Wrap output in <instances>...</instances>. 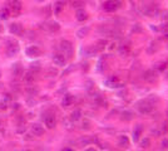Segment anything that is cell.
Instances as JSON below:
<instances>
[{
    "mask_svg": "<svg viewBox=\"0 0 168 151\" xmlns=\"http://www.w3.org/2000/svg\"><path fill=\"white\" fill-rule=\"evenodd\" d=\"M80 117H82V111H80V110H74V111L70 113V118H72L73 121H78V120H80Z\"/></svg>",
    "mask_w": 168,
    "mask_h": 151,
    "instance_id": "cell-22",
    "label": "cell"
},
{
    "mask_svg": "<svg viewBox=\"0 0 168 151\" xmlns=\"http://www.w3.org/2000/svg\"><path fill=\"white\" fill-rule=\"evenodd\" d=\"M83 5V3L80 2V0H75V2L73 3V7H75V8H79V7H82Z\"/></svg>",
    "mask_w": 168,
    "mask_h": 151,
    "instance_id": "cell-32",
    "label": "cell"
},
{
    "mask_svg": "<svg viewBox=\"0 0 168 151\" xmlns=\"http://www.w3.org/2000/svg\"><path fill=\"white\" fill-rule=\"evenodd\" d=\"M2 87H3V84H2V83H0V88H2Z\"/></svg>",
    "mask_w": 168,
    "mask_h": 151,
    "instance_id": "cell-38",
    "label": "cell"
},
{
    "mask_svg": "<svg viewBox=\"0 0 168 151\" xmlns=\"http://www.w3.org/2000/svg\"><path fill=\"white\" fill-rule=\"evenodd\" d=\"M136 107L142 115H147V113H151L153 111V105L149 103L148 101H139V102H137Z\"/></svg>",
    "mask_w": 168,
    "mask_h": 151,
    "instance_id": "cell-2",
    "label": "cell"
},
{
    "mask_svg": "<svg viewBox=\"0 0 168 151\" xmlns=\"http://www.w3.org/2000/svg\"><path fill=\"white\" fill-rule=\"evenodd\" d=\"M88 32H89V29H88V28H82V29L78 30L77 35H78L79 38H83V37H85V35L88 34Z\"/></svg>",
    "mask_w": 168,
    "mask_h": 151,
    "instance_id": "cell-25",
    "label": "cell"
},
{
    "mask_svg": "<svg viewBox=\"0 0 168 151\" xmlns=\"http://www.w3.org/2000/svg\"><path fill=\"white\" fill-rule=\"evenodd\" d=\"M163 19H166V20H168V12H166V13H163Z\"/></svg>",
    "mask_w": 168,
    "mask_h": 151,
    "instance_id": "cell-34",
    "label": "cell"
},
{
    "mask_svg": "<svg viewBox=\"0 0 168 151\" xmlns=\"http://www.w3.org/2000/svg\"><path fill=\"white\" fill-rule=\"evenodd\" d=\"M61 151H74L73 149H70V147H65V149H63Z\"/></svg>",
    "mask_w": 168,
    "mask_h": 151,
    "instance_id": "cell-35",
    "label": "cell"
},
{
    "mask_svg": "<svg viewBox=\"0 0 168 151\" xmlns=\"http://www.w3.org/2000/svg\"><path fill=\"white\" fill-rule=\"evenodd\" d=\"M39 71H40V64H39V63H31V64H30V72L37 73V72H39Z\"/></svg>",
    "mask_w": 168,
    "mask_h": 151,
    "instance_id": "cell-26",
    "label": "cell"
},
{
    "mask_svg": "<svg viewBox=\"0 0 168 151\" xmlns=\"http://www.w3.org/2000/svg\"><path fill=\"white\" fill-rule=\"evenodd\" d=\"M134 118V113L132 112V111H123L122 112V120H124V121H130V120H133Z\"/></svg>",
    "mask_w": 168,
    "mask_h": 151,
    "instance_id": "cell-19",
    "label": "cell"
},
{
    "mask_svg": "<svg viewBox=\"0 0 168 151\" xmlns=\"http://www.w3.org/2000/svg\"><path fill=\"white\" fill-rule=\"evenodd\" d=\"M0 76H2V73H0Z\"/></svg>",
    "mask_w": 168,
    "mask_h": 151,
    "instance_id": "cell-43",
    "label": "cell"
},
{
    "mask_svg": "<svg viewBox=\"0 0 168 151\" xmlns=\"http://www.w3.org/2000/svg\"><path fill=\"white\" fill-rule=\"evenodd\" d=\"M0 126H2V122H0Z\"/></svg>",
    "mask_w": 168,
    "mask_h": 151,
    "instance_id": "cell-40",
    "label": "cell"
},
{
    "mask_svg": "<svg viewBox=\"0 0 168 151\" xmlns=\"http://www.w3.org/2000/svg\"><path fill=\"white\" fill-rule=\"evenodd\" d=\"M129 52H130V48H129L128 45H120V47H119V54H120V55L127 57V55L129 54Z\"/></svg>",
    "mask_w": 168,
    "mask_h": 151,
    "instance_id": "cell-21",
    "label": "cell"
},
{
    "mask_svg": "<svg viewBox=\"0 0 168 151\" xmlns=\"http://www.w3.org/2000/svg\"><path fill=\"white\" fill-rule=\"evenodd\" d=\"M2 30H3V26H2V25H0V32H2Z\"/></svg>",
    "mask_w": 168,
    "mask_h": 151,
    "instance_id": "cell-37",
    "label": "cell"
},
{
    "mask_svg": "<svg viewBox=\"0 0 168 151\" xmlns=\"http://www.w3.org/2000/svg\"><path fill=\"white\" fill-rule=\"evenodd\" d=\"M63 8H64V2L59 0V2L54 5V13H55V14H59V13L63 10Z\"/></svg>",
    "mask_w": 168,
    "mask_h": 151,
    "instance_id": "cell-23",
    "label": "cell"
},
{
    "mask_svg": "<svg viewBox=\"0 0 168 151\" xmlns=\"http://www.w3.org/2000/svg\"><path fill=\"white\" fill-rule=\"evenodd\" d=\"M166 66H167V63H166V62H161V63L156 64V66H154V68H156L157 71L162 72V71H164V69H166Z\"/></svg>",
    "mask_w": 168,
    "mask_h": 151,
    "instance_id": "cell-27",
    "label": "cell"
},
{
    "mask_svg": "<svg viewBox=\"0 0 168 151\" xmlns=\"http://www.w3.org/2000/svg\"><path fill=\"white\" fill-rule=\"evenodd\" d=\"M18 52H19L18 43L16 42H10V44H8V47H7V54L9 57H14V55L18 54Z\"/></svg>",
    "mask_w": 168,
    "mask_h": 151,
    "instance_id": "cell-5",
    "label": "cell"
},
{
    "mask_svg": "<svg viewBox=\"0 0 168 151\" xmlns=\"http://www.w3.org/2000/svg\"><path fill=\"white\" fill-rule=\"evenodd\" d=\"M162 30H163V35H164L166 38H168V23H167V24H163Z\"/></svg>",
    "mask_w": 168,
    "mask_h": 151,
    "instance_id": "cell-30",
    "label": "cell"
},
{
    "mask_svg": "<svg viewBox=\"0 0 168 151\" xmlns=\"http://www.w3.org/2000/svg\"><path fill=\"white\" fill-rule=\"evenodd\" d=\"M53 62L55 66H59V67H64L65 63H66V58L63 53H55L53 55Z\"/></svg>",
    "mask_w": 168,
    "mask_h": 151,
    "instance_id": "cell-4",
    "label": "cell"
},
{
    "mask_svg": "<svg viewBox=\"0 0 168 151\" xmlns=\"http://www.w3.org/2000/svg\"><path fill=\"white\" fill-rule=\"evenodd\" d=\"M26 93H28V95H30V96H35V95L38 93V91L30 86V87H28V88H26Z\"/></svg>",
    "mask_w": 168,
    "mask_h": 151,
    "instance_id": "cell-28",
    "label": "cell"
},
{
    "mask_svg": "<svg viewBox=\"0 0 168 151\" xmlns=\"http://www.w3.org/2000/svg\"><path fill=\"white\" fill-rule=\"evenodd\" d=\"M167 78H168V71H167Z\"/></svg>",
    "mask_w": 168,
    "mask_h": 151,
    "instance_id": "cell-39",
    "label": "cell"
},
{
    "mask_svg": "<svg viewBox=\"0 0 168 151\" xmlns=\"http://www.w3.org/2000/svg\"><path fill=\"white\" fill-rule=\"evenodd\" d=\"M25 53L28 57H39L40 55V49L35 45H30L25 49Z\"/></svg>",
    "mask_w": 168,
    "mask_h": 151,
    "instance_id": "cell-9",
    "label": "cell"
},
{
    "mask_svg": "<svg viewBox=\"0 0 168 151\" xmlns=\"http://www.w3.org/2000/svg\"><path fill=\"white\" fill-rule=\"evenodd\" d=\"M142 132H143V127L142 125H137L133 130V140L134 141H139L141 136H142Z\"/></svg>",
    "mask_w": 168,
    "mask_h": 151,
    "instance_id": "cell-12",
    "label": "cell"
},
{
    "mask_svg": "<svg viewBox=\"0 0 168 151\" xmlns=\"http://www.w3.org/2000/svg\"><path fill=\"white\" fill-rule=\"evenodd\" d=\"M30 129H31V132L34 134L35 136H42V135H44V132H45L44 127H43L40 124H31V125H30Z\"/></svg>",
    "mask_w": 168,
    "mask_h": 151,
    "instance_id": "cell-8",
    "label": "cell"
},
{
    "mask_svg": "<svg viewBox=\"0 0 168 151\" xmlns=\"http://www.w3.org/2000/svg\"><path fill=\"white\" fill-rule=\"evenodd\" d=\"M122 7V0H107V2L103 4V9L108 13L116 12Z\"/></svg>",
    "mask_w": 168,
    "mask_h": 151,
    "instance_id": "cell-1",
    "label": "cell"
},
{
    "mask_svg": "<svg viewBox=\"0 0 168 151\" xmlns=\"http://www.w3.org/2000/svg\"><path fill=\"white\" fill-rule=\"evenodd\" d=\"M35 73H33V72H28L25 76H24V81H25V83H28V84H31L33 82L35 81V76H34Z\"/></svg>",
    "mask_w": 168,
    "mask_h": 151,
    "instance_id": "cell-18",
    "label": "cell"
},
{
    "mask_svg": "<svg viewBox=\"0 0 168 151\" xmlns=\"http://www.w3.org/2000/svg\"><path fill=\"white\" fill-rule=\"evenodd\" d=\"M129 145V140H128V137L127 136H120L119 137V146H122V147H127Z\"/></svg>",
    "mask_w": 168,
    "mask_h": 151,
    "instance_id": "cell-24",
    "label": "cell"
},
{
    "mask_svg": "<svg viewBox=\"0 0 168 151\" xmlns=\"http://www.w3.org/2000/svg\"><path fill=\"white\" fill-rule=\"evenodd\" d=\"M85 151H94V149H87Z\"/></svg>",
    "mask_w": 168,
    "mask_h": 151,
    "instance_id": "cell-36",
    "label": "cell"
},
{
    "mask_svg": "<svg viewBox=\"0 0 168 151\" xmlns=\"http://www.w3.org/2000/svg\"><path fill=\"white\" fill-rule=\"evenodd\" d=\"M13 74H14L15 77L23 76V66H21L20 63H15V64L13 66Z\"/></svg>",
    "mask_w": 168,
    "mask_h": 151,
    "instance_id": "cell-16",
    "label": "cell"
},
{
    "mask_svg": "<svg viewBox=\"0 0 168 151\" xmlns=\"http://www.w3.org/2000/svg\"><path fill=\"white\" fill-rule=\"evenodd\" d=\"M43 29L48 30V32H50V33H55L60 29V25L57 21H50L48 24H43Z\"/></svg>",
    "mask_w": 168,
    "mask_h": 151,
    "instance_id": "cell-7",
    "label": "cell"
},
{
    "mask_svg": "<svg viewBox=\"0 0 168 151\" xmlns=\"http://www.w3.org/2000/svg\"><path fill=\"white\" fill-rule=\"evenodd\" d=\"M89 125H90V122H89L88 120H84V121H83V129H85V130L89 129Z\"/></svg>",
    "mask_w": 168,
    "mask_h": 151,
    "instance_id": "cell-31",
    "label": "cell"
},
{
    "mask_svg": "<svg viewBox=\"0 0 168 151\" xmlns=\"http://www.w3.org/2000/svg\"><path fill=\"white\" fill-rule=\"evenodd\" d=\"M87 19H88L87 12H85L84 9H78V10H77V20L84 21V20H87Z\"/></svg>",
    "mask_w": 168,
    "mask_h": 151,
    "instance_id": "cell-17",
    "label": "cell"
},
{
    "mask_svg": "<svg viewBox=\"0 0 168 151\" xmlns=\"http://www.w3.org/2000/svg\"><path fill=\"white\" fill-rule=\"evenodd\" d=\"M10 10L14 14V17H18V14L21 12V3L18 2V0H14V2L10 4Z\"/></svg>",
    "mask_w": 168,
    "mask_h": 151,
    "instance_id": "cell-10",
    "label": "cell"
},
{
    "mask_svg": "<svg viewBox=\"0 0 168 151\" xmlns=\"http://www.w3.org/2000/svg\"><path fill=\"white\" fill-rule=\"evenodd\" d=\"M9 15H10V10L8 8H2V9H0V19L5 20V19L9 18Z\"/></svg>",
    "mask_w": 168,
    "mask_h": 151,
    "instance_id": "cell-20",
    "label": "cell"
},
{
    "mask_svg": "<svg viewBox=\"0 0 168 151\" xmlns=\"http://www.w3.org/2000/svg\"><path fill=\"white\" fill-rule=\"evenodd\" d=\"M143 77H144V79L148 81V82H154V81L157 79V73L151 69V71H147Z\"/></svg>",
    "mask_w": 168,
    "mask_h": 151,
    "instance_id": "cell-15",
    "label": "cell"
},
{
    "mask_svg": "<svg viewBox=\"0 0 168 151\" xmlns=\"http://www.w3.org/2000/svg\"><path fill=\"white\" fill-rule=\"evenodd\" d=\"M149 144H151V141H149V139H148V137H146V139H142V140H141V146H142V147H148V146H149Z\"/></svg>",
    "mask_w": 168,
    "mask_h": 151,
    "instance_id": "cell-29",
    "label": "cell"
},
{
    "mask_svg": "<svg viewBox=\"0 0 168 151\" xmlns=\"http://www.w3.org/2000/svg\"><path fill=\"white\" fill-rule=\"evenodd\" d=\"M44 122H45V126H47L48 129H54V127L57 126V120H55V117H54L53 115L47 116L45 120H44Z\"/></svg>",
    "mask_w": 168,
    "mask_h": 151,
    "instance_id": "cell-11",
    "label": "cell"
},
{
    "mask_svg": "<svg viewBox=\"0 0 168 151\" xmlns=\"http://www.w3.org/2000/svg\"><path fill=\"white\" fill-rule=\"evenodd\" d=\"M106 84H107L108 87H119L120 82H119V78H118V77L113 76V77H109V78L106 81Z\"/></svg>",
    "mask_w": 168,
    "mask_h": 151,
    "instance_id": "cell-13",
    "label": "cell"
},
{
    "mask_svg": "<svg viewBox=\"0 0 168 151\" xmlns=\"http://www.w3.org/2000/svg\"><path fill=\"white\" fill-rule=\"evenodd\" d=\"M26 151H30V150H26Z\"/></svg>",
    "mask_w": 168,
    "mask_h": 151,
    "instance_id": "cell-42",
    "label": "cell"
},
{
    "mask_svg": "<svg viewBox=\"0 0 168 151\" xmlns=\"http://www.w3.org/2000/svg\"><path fill=\"white\" fill-rule=\"evenodd\" d=\"M162 147H164V149H167V147H168V140H167V139L162 141Z\"/></svg>",
    "mask_w": 168,
    "mask_h": 151,
    "instance_id": "cell-33",
    "label": "cell"
},
{
    "mask_svg": "<svg viewBox=\"0 0 168 151\" xmlns=\"http://www.w3.org/2000/svg\"><path fill=\"white\" fill-rule=\"evenodd\" d=\"M9 30H10V33H13L14 35H21L23 32H24L23 25L19 24V23H13V24H10Z\"/></svg>",
    "mask_w": 168,
    "mask_h": 151,
    "instance_id": "cell-6",
    "label": "cell"
},
{
    "mask_svg": "<svg viewBox=\"0 0 168 151\" xmlns=\"http://www.w3.org/2000/svg\"><path fill=\"white\" fill-rule=\"evenodd\" d=\"M74 102V96H72V95H65L64 97H63V101H61V105H63V107H69L72 103Z\"/></svg>",
    "mask_w": 168,
    "mask_h": 151,
    "instance_id": "cell-14",
    "label": "cell"
},
{
    "mask_svg": "<svg viewBox=\"0 0 168 151\" xmlns=\"http://www.w3.org/2000/svg\"><path fill=\"white\" fill-rule=\"evenodd\" d=\"M61 2H65V0H61Z\"/></svg>",
    "mask_w": 168,
    "mask_h": 151,
    "instance_id": "cell-41",
    "label": "cell"
},
{
    "mask_svg": "<svg viewBox=\"0 0 168 151\" xmlns=\"http://www.w3.org/2000/svg\"><path fill=\"white\" fill-rule=\"evenodd\" d=\"M60 49H61L63 54L65 55V58H66V57H72V54H73V47H72V43H70V42L63 40V42L60 43Z\"/></svg>",
    "mask_w": 168,
    "mask_h": 151,
    "instance_id": "cell-3",
    "label": "cell"
}]
</instances>
